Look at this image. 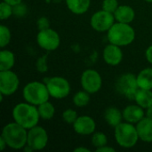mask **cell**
I'll list each match as a JSON object with an SVG mask.
<instances>
[{
  "label": "cell",
  "mask_w": 152,
  "mask_h": 152,
  "mask_svg": "<svg viewBox=\"0 0 152 152\" xmlns=\"http://www.w3.org/2000/svg\"><path fill=\"white\" fill-rule=\"evenodd\" d=\"M37 42L38 45L48 52L56 50L61 44V38L59 34L53 28L39 30L37 36Z\"/></svg>",
  "instance_id": "obj_8"
},
{
  "label": "cell",
  "mask_w": 152,
  "mask_h": 152,
  "mask_svg": "<svg viewBox=\"0 0 152 152\" xmlns=\"http://www.w3.org/2000/svg\"><path fill=\"white\" fill-rule=\"evenodd\" d=\"M117 92L129 100H134L135 94L139 89L137 77L133 73H125L121 75L115 83Z\"/></svg>",
  "instance_id": "obj_6"
},
{
  "label": "cell",
  "mask_w": 152,
  "mask_h": 152,
  "mask_svg": "<svg viewBox=\"0 0 152 152\" xmlns=\"http://www.w3.org/2000/svg\"><path fill=\"white\" fill-rule=\"evenodd\" d=\"M91 0H66L69 10L75 14H83L86 12L90 7Z\"/></svg>",
  "instance_id": "obj_19"
},
{
  "label": "cell",
  "mask_w": 152,
  "mask_h": 152,
  "mask_svg": "<svg viewBox=\"0 0 152 152\" xmlns=\"http://www.w3.org/2000/svg\"><path fill=\"white\" fill-rule=\"evenodd\" d=\"M37 25L38 28V30H44V29H47L50 28V20L48 18L43 16L40 17L37 21Z\"/></svg>",
  "instance_id": "obj_32"
},
{
  "label": "cell",
  "mask_w": 152,
  "mask_h": 152,
  "mask_svg": "<svg viewBox=\"0 0 152 152\" xmlns=\"http://www.w3.org/2000/svg\"><path fill=\"white\" fill-rule=\"evenodd\" d=\"M145 57H146V60L148 61V62L152 64V45L147 48V50L145 52Z\"/></svg>",
  "instance_id": "obj_33"
},
{
  "label": "cell",
  "mask_w": 152,
  "mask_h": 152,
  "mask_svg": "<svg viewBox=\"0 0 152 152\" xmlns=\"http://www.w3.org/2000/svg\"><path fill=\"white\" fill-rule=\"evenodd\" d=\"M114 134L117 143L125 149L134 147L140 140L136 126H134V124L129 122L120 123L116 126Z\"/></svg>",
  "instance_id": "obj_5"
},
{
  "label": "cell",
  "mask_w": 152,
  "mask_h": 152,
  "mask_svg": "<svg viewBox=\"0 0 152 152\" xmlns=\"http://www.w3.org/2000/svg\"><path fill=\"white\" fill-rule=\"evenodd\" d=\"M74 152H90V150L86 147H77L74 150Z\"/></svg>",
  "instance_id": "obj_36"
},
{
  "label": "cell",
  "mask_w": 152,
  "mask_h": 152,
  "mask_svg": "<svg viewBox=\"0 0 152 152\" xmlns=\"http://www.w3.org/2000/svg\"><path fill=\"white\" fill-rule=\"evenodd\" d=\"M92 143L94 147H96V149L107 145L108 139L106 134L102 132H96V133L94 132L92 136Z\"/></svg>",
  "instance_id": "obj_25"
},
{
  "label": "cell",
  "mask_w": 152,
  "mask_h": 152,
  "mask_svg": "<svg viewBox=\"0 0 152 152\" xmlns=\"http://www.w3.org/2000/svg\"><path fill=\"white\" fill-rule=\"evenodd\" d=\"M146 117L152 119V105L148 109H146Z\"/></svg>",
  "instance_id": "obj_38"
},
{
  "label": "cell",
  "mask_w": 152,
  "mask_h": 152,
  "mask_svg": "<svg viewBox=\"0 0 152 152\" xmlns=\"http://www.w3.org/2000/svg\"><path fill=\"white\" fill-rule=\"evenodd\" d=\"M96 151L97 152H115V149L112 148V147H110L108 145H104L101 148H98L96 149Z\"/></svg>",
  "instance_id": "obj_34"
},
{
  "label": "cell",
  "mask_w": 152,
  "mask_h": 152,
  "mask_svg": "<svg viewBox=\"0 0 152 152\" xmlns=\"http://www.w3.org/2000/svg\"><path fill=\"white\" fill-rule=\"evenodd\" d=\"M50 96L54 99H64L70 93L69 82L62 77H53L45 82Z\"/></svg>",
  "instance_id": "obj_7"
},
{
  "label": "cell",
  "mask_w": 152,
  "mask_h": 152,
  "mask_svg": "<svg viewBox=\"0 0 152 152\" xmlns=\"http://www.w3.org/2000/svg\"><path fill=\"white\" fill-rule=\"evenodd\" d=\"M74 131L80 135H90L95 132L96 124L89 116H80L72 125Z\"/></svg>",
  "instance_id": "obj_13"
},
{
  "label": "cell",
  "mask_w": 152,
  "mask_h": 152,
  "mask_svg": "<svg viewBox=\"0 0 152 152\" xmlns=\"http://www.w3.org/2000/svg\"><path fill=\"white\" fill-rule=\"evenodd\" d=\"M15 63L14 53L9 50H2L0 52V70L12 69Z\"/></svg>",
  "instance_id": "obj_22"
},
{
  "label": "cell",
  "mask_w": 152,
  "mask_h": 152,
  "mask_svg": "<svg viewBox=\"0 0 152 152\" xmlns=\"http://www.w3.org/2000/svg\"><path fill=\"white\" fill-rule=\"evenodd\" d=\"M77 118L78 116L77 111L71 109H67L62 113V119L64 120V122H66L69 125H73L75 121L77 119Z\"/></svg>",
  "instance_id": "obj_28"
},
{
  "label": "cell",
  "mask_w": 152,
  "mask_h": 152,
  "mask_svg": "<svg viewBox=\"0 0 152 152\" xmlns=\"http://www.w3.org/2000/svg\"><path fill=\"white\" fill-rule=\"evenodd\" d=\"M123 112L120 111L116 107H110L104 112V119L107 124L112 127L118 126L120 123H122L123 119Z\"/></svg>",
  "instance_id": "obj_18"
},
{
  "label": "cell",
  "mask_w": 152,
  "mask_h": 152,
  "mask_svg": "<svg viewBox=\"0 0 152 152\" xmlns=\"http://www.w3.org/2000/svg\"><path fill=\"white\" fill-rule=\"evenodd\" d=\"M11 31L8 27L4 25L0 26V46L1 48L5 47L11 41Z\"/></svg>",
  "instance_id": "obj_26"
},
{
  "label": "cell",
  "mask_w": 152,
  "mask_h": 152,
  "mask_svg": "<svg viewBox=\"0 0 152 152\" xmlns=\"http://www.w3.org/2000/svg\"><path fill=\"white\" fill-rule=\"evenodd\" d=\"M139 88L152 90V68L143 69L136 76Z\"/></svg>",
  "instance_id": "obj_21"
},
{
  "label": "cell",
  "mask_w": 152,
  "mask_h": 152,
  "mask_svg": "<svg viewBox=\"0 0 152 152\" xmlns=\"http://www.w3.org/2000/svg\"><path fill=\"white\" fill-rule=\"evenodd\" d=\"M90 94L86 91H79L73 96V102L76 107L83 108L89 104L90 102Z\"/></svg>",
  "instance_id": "obj_24"
},
{
  "label": "cell",
  "mask_w": 152,
  "mask_h": 152,
  "mask_svg": "<svg viewBox=\"0 0 152 152\" xmlns=\"http://www.w3.org/2000/svg\"><path fill=\"white\" fill-rule=\"evenodd\" d=\"M24 100L33 105L38 106L49 101L50 94L46 84L39 81H32L28 83L22 91Z\"/></svg>",
  "instance_id": "obj_4"
},
{
  "label": "cell",
  "mask_w": 152,
  "mask_h": 152,
  "mask_svg": "<svg viewBox=\"0 0 152 152\" xmlns=\"http://www.w3.org/2000/svg\"><path fill=\"white\" fill-rule=\"evenodd\" d=\"M139 139L144 142H152V119L144 117L136 124Z\"/></svg>",
  "instance_id": "obj_16"
},
{
  "label": "cell",
  "mask_w": 152,
  "mask_h": 152,
  "mask_svg": "<svg viewBox=\"0 0 152 152\" xmlns=\"http://www.w3.org/2000/svg\"><path fill=\"white\" fill-rule=\"evenodd\" d=\"M13 14V6L3 1L0 4V19L2 20H7Z\"/></svg>",
  "instance_id": "obj_27"
},
{
  "label": "cell",
  "mask_w": 152,
  "mask_h": 152,
  "mask_svg": "<svg viewBox=\"0 0 152 152\" xmlns=\"http://www.w3.org/2000/svg\"><path fill=\"white\" fill-rule=\"evenodd\" d=\"M115 20L113 13L101 10L93 14L90 20V24L94 30L98 32H106L115 23Z\"/></svg>",
  "instance_id": "obj_11"
},
{
  "label": "cell",
  "mask_w": 152,
  "mask_h": 152,
  "mask_svg": "<svg viewBox=\"0 0 152 152\" xmlns=\"http://www.w3.org/2000/svg\"><path fill=\"white\" fill-rule=\"evenodd\" d=\"M107 37L110 44L120 47L132 44L135 39V31L128 23L115 22L107 31Z\"/></svg>",
  "instance_id": "obj_3"
},
{
  "label": "cell",
  "mask_w": 152,
  "mask_h": 152,
  "mask_svg": "<svg viewBox=\"0 0 152 152\" xmlns=\"http://www.w3.org/2000/svg\"><path fill=\"white\" fill-rule=\"evenodd\" d=\"M7 147V143H6V142H5V140L4 139V137L1 135L0 136V150L3 151H4V149Z\"/></svg>",
  "instance_id": "obj_35"
},
{
  "label": "cell",
  "mask_w": 152,
  "mask_h": 152,
  "mask_svg": "<svg viewBox=\"0 0 152 152\" xmlns=\"http://www.w3.org/2000/svg\"><path fill=\"white\" fill-rule=\"evenodd\" d=\"M1 135L5 140L7 147L13 150H20L27 144L28 129L14 121L4 126Z\"/></svg>",
  "instance_id": "obj_2"
},
{
  "label": "cell",
  "mask_w": 152,
  "mask_h": 152,
  "mask_svg": "<svg viewBox=\"0 0 152 152\" xmlns=\"http://www.w3.org/2000/svg\"><path fill=\"white\" fill-rule=\"evenodd\" d=\"M20 80L12 69L0 70V94L9 96L13 94L19 88Z\"/></svg>",
  "instance_id": "obj_10"
},
{
  "label": "cell",
  "mask_w": 152,
  "mask_h": 152,
  "mask_svg": "<svg viewBox=\"0 0 152 152\" xmlns=\"http://www.w3.org/2000/svg\"><path fill=\"white\" fill-rule=\"evenodd\" d=\"M118 6L119 5L118 0H103L102 2V10L111 12L113 14Z\"/></svg>",
  "instance_id": "obj_30"
},
{
  "label": "cell",
  "mask_w": 152,
  "mask_h": 152,
  "mask_svg": "<svg viewBox=\"0 0 152 152\" xmlns=\"http://www.w3.org/2000/svg\"><path fill=\"white\" fill-rule=\"evenodd\" d=\"M13 120L26 129H30L37 126L41 118L38 113L37 106L28 102H20L14 106L12 109Z\"/></svg>",
  "instance_id": "obj_1"
},
{
  "label": "cell",
  "mask_w": 152,
  "mask_h": 152,
  "mask_svg": "<svg viewBox=\"0 0 152 152\" xmlns=\"http://www.w3.org/2000/svg\"><path fill=\"white\" fill-rule=\"evenodd\" d=\"M3 1H4V2H6V3H8V4H10L12 5V6L22 2V0H3Z\"/></svg>",
  "instance_id": "obj_37"
},
{
  "label": "cell",
  "mask_w": 152,
  "mask_h": 152,
  "mask_svg": "<svg viewBox=\"0 0 152 152\" xmlns=\"http://www.w3.org/2000/svg\"><path fill=\"white\" fill-rule=\"evenodd\" d=\"M115 19L118 22L131 23L135 18L134 10L129 5H119L114 12Z\"/></svg>",
  "instance_id": "obj_17"
},
{
  "label": "cell",
  "mask_w": 152,
  "mask_h": 152,
  "mask_svg": "<svg viewBox=\"0 0 152 152\" xmlns=\"http://www.w3.org/2000/svg\"><path fill=\"white\" fill-rule=\"evenodd\" d=\"M28 13L27 6L21 3L13 5V14L17 17H24Z\"/></svg>",
  "instance_id": "obj_31"
},
{
  "label": "cell",
  "mask_w": 152,
  "mask_h": 152,
  "mask_svg": "<svg viewBox=\"0 0 152 152\" xmlns=\"http://www.w3.org/2000/svg\"><path fill=\"white\" fill-rule=\"evenodd\" d=\"M144 109L139 106L138 104H131L126 106L123 110V118L126 122L132 123V124H137L139 121H141L145 115V112L143 110Z\"/></svg>",
  "instance_id": "obj_15"
},
{
  "label": "cell",
  "mask_w": 152,
  "mask_h": 152,
  "mask_svg": "<svg viewBox=\"0 0 152 152\" xmlns=\"http://www.w3.org/2000/svg\"><path fill=\"white\" fill-rule=\"evenodd\" d=\"M36 69L40 73H45L48 70L47 67V54L40 56L36 61Z\"/></svg>",
  "instance_id": "obj_29"
},
{
  "label": "cell",
  "mask_w": 152,
  "mask_h": 152,
  "mask_svg": "<svg viewBox=\"0 0 152 152\" xmlns=\"http://www.w3.org/2000/svg\"><path fill=\"white\" fill-rule=\"evenodd\" d=\"M144 1H146L148 3H152V0H144Z\"/></svg>",
  "instance_id": "obj_39"
},
{
  "label": "cell",
  "mask_w": 152,
  "mask_h": 152,
  "mask_svg": "<svg viewBox=\"0 0 152 152\" xmlns=\"http://www.w3.org/2000/svg\"><path fill=\"white\" fill-rule=\"evenodd\" d=\"M48 141V134L42 126H36L28 130L27 145L30 146L34 151H41L45 149Z\"/></svg>",
  "instance_id": "obj_9"
},
{
  "label": "cell",
  "mask_w": 152,
  "mask_h": 152,
  "mask_svg": "<svg viewBox=\"0 0 152 152\" xmlns=\"http://www.w3.org/2000/svg\"><path fill=\"white\" fill-rule=\"evenodd\" d=\"M134 101L136 104L141 106L143 109H148L152 105V91L149 89H142L139 88L135 97Z\"/></svg>",
  "instance_id": "obj_20"
},
{
  "label": "cell",
  "mask_w": 152,
  "mask_h": 152,
  "mask_svg": "<svg viewBox=\"0 0 152 152\" xmlns=\"http://www.w3.org/2000/svg\"><path fill=\"white\" fill-rule=\"evenodd\" d=\"M102 56L104 61L108 65L118 66L123 60V52L120 46L110 43V45L105 46Z\"/></svg>",
  "instance_id": "obj_14"
},
{
  "label": "cell",
  "mask_w": 152,
  "mask_h": 152,
  "mask_svg": "<svg viewBox=\"0 0 152 152\" xmlns=\"http://www.w3.org/2000/svg\"><path fill=\"white\" fill-rule=\"evenodd\" d=\"M37 110H38L40 118L45 120L52 119L55 114V108L51 102H49V101L38 105Z\"/></svg>",
  "instance_id": "obj_23"
},
{
  "label": "cell",
  "mask_w": 152,
  "mask_h": 152,
  "mask_svg": "<svg viewBox=\"0 0 152 152\" xmlns=\"http://www.w3.org/2000/svg\"><path fill=\"white\" fill-rule=\"evenodd\" d=\"M81 86L85 91L89 94L99 92L102 86V78L95 69H86L81 76Z\"/></svg>",
  "instance_id": "obj_12"
}]
</instances>
